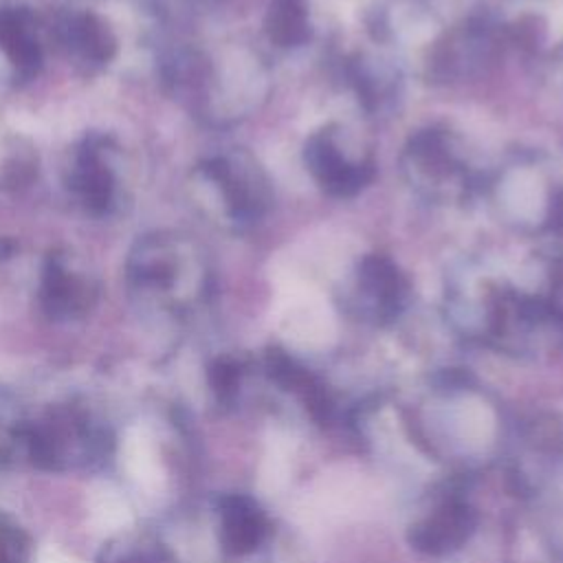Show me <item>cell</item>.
I'll use <instances>...</instances> for the list:
<instances>
[{"instance_id":"6da1fadb","label":"cell","mask_w":563,"mask_h":563,"mask_svg":"<svg viewBox=\"0 0 563 563\" xmlns=\"http://www.w3.org/2000/svg\"><path fill=\"white\" fill-rule=\"evenodd\" d=\"M46 295H48V308L59 312H75L77 308L84 306V299L88 295V286L86 282H81L79 277L68 275L62 268H53L51 273V282L46 286Z\"/></svg>"},{"instance_id":"7a4b0ae2","label":"cell","mask_w":563,"mask_h":563,"mask_svg":"<svg viewBox=\"0 0 563 563\" xmlns=\"http://www.w3.org/2000/svg\"><path fill=\"white\" fill-rule=\"evenodd\" d=\"M257 534H260V528H257L253 515L246 508L235 506V508L227 510L224 541L231 550L244 552V550L253 548L255 541H257Z\"/></svg>"}]
</instances>
